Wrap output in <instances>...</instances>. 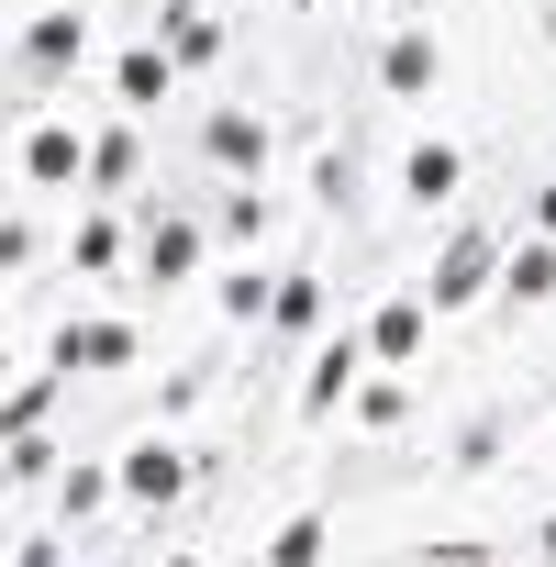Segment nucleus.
<instances>
[{"instance_id": "9d476101", "label": "nucleus", "mask_w": 556, "mask_h": 567, "mask_svg": "<svg viewBox=\"0 0 556 567\" xmlns=\"http://www.w3.org/2000/svg\"><path fill=\"white\" fill-rule=\"evenodd\" d=\"M79 56H90V34H79V12H45V23L23 34V68H34V79H68Z\"/></svg>"}, {"instance_id": "5701e85b", "label": "nucleus", "mask_w": 556, "mask_h": 567, "mask_svg": "<svg viewBox=\"0 0 556 567\" xmlns=\"http://www.w3.org/2000/svg\"><path fill=\"white\" fill-rule=\"evenodd\" d=\"M112 489H123V478H112V467H68V512H101V501H112Z\"/></svg>"}, {"instance_id": "a211bd4d", "label": "nucleus", "mask_w": 556, "mask_h": 567, "mask_svg": "<svg viewBox=\"0 0 556 567\" xmlns=\"http://www.w3.org/2000/svg\"><path fill=\"white\" fill-rule=\"evenodd\" d=\"M267 567H323V512H290L267 534Z\"/></svg>"}, {"instance_id": "ddd939ff", "label": "nucleus", "mask_w": 556, "mask_h": 567, "mask_svg": "<svg viewBox=\"0 0 556 567\" xmlns=\"http://www.w3.org/2000/svg\"><path fill=\"white\" fill-rule=\"evenodd\" d=\"M456 178H467L456 145H412V156H401V189H412V200H456Z\"/></svg>"}, {"instance_id": "393cba45", "label": "nucleus", "mask_w": 556, "mask_h": 567, "mask_svg": "<svg viewBox=\"0 0 556 567\" xmlns=\"http://www.w3.org/2000/svg\"><path fill=\"white\" fill-rule=\"evenodd\" d=\"M534 234H556V178H545V189H534Z\"/></svg>"}, {"instance_id": "423d86ee", "label": "nucleus", "mask_w": 556, "mask_h": 567, "mask_svg": "<svg viewBox=\"0 0 556 567\" xmlns=\"http://www.w3.org/2000/svg\"><path fill=\"white\" fill-rule=\"evenodd\" d=\"M134 178H145V134H134V123H112V134H90V189H101V212H112V200H123Z\"/></svg>"}, {"instance_id": "6ab92c4d", "label": "nucleus", "mask_w": 556, "mask_h": 567, "mask_svg": "<svg viewBox=\"0 0 556 567\" xmlns=\"http://www.w3.org/2000/svg\"><path fill=\"white\" fill-rule=\"evenodd\" d=\"M123 234H134L123 212H90V223L68 234V256H79V267H123Z\"/></svg>"}, {"instance_id": "2eb2a0df", "label": "nucleus", "mask_w": 556, "mask_h": 567, "mask_svg": "<svg viewBox=\"0 0 556 567\" xmlns=\"http://www.w3.org/2000/svg\"><path fill=\"white\" fill-rule=\"evenodd\" d=\"M501 290H512V301H545V290H556V234H534V245L501 256Z\"/></svg>"}, {"instance_id": "dca6fc26", "label": "nucleus", "mask_w": 556, "mask_h": 567, "mask_svg": "<svg viewBox=\"0 0 556 567\" xmlns=\"http://www.w3.org/2000/svg\"><path fill=\"white\" fill-rule=\"evenodd\" d=\"M156 45H167L178 68H212V56H223V34H212V23L189 12V0H167V23H156Z\"/></svg>"}, {"instance_id": "7ed1b4c3", "label": "nucleus", "mask_w": 556, "mask_h": 567, "mask_svg": "<svg viewBox=\"0 0 556 567\" xmlns=\"http://www.w3.org/2000/svg\"><path fill=\"white\" fill-rule=\"evenodd\" d=\"M423 334H434V301H412V290H401V301H379V312H368V357H379V368H390V379H401V368H412V357H423Z\"/></svg>"}, {"instance_id": "1a4fd4ad", "label": "nucleus", "mask_w": 556, "mask_h": 567, "mask_svg": "<svg viewBox=\"0 0 556 567\" xmlns=\"http://www.w3.org/2000/svg\"><path fill=\"white\" fill-rule=\"evenodd\" d=\"M167 79H178V56H167V45H123V56H112L123 112H156V101H167Z\"/></svg>"}, {"instance_id": "f03ea898", "label": "nucleus", "mask_w": 556, "mask_h": 567, "mask_svg": "<svg viewBox=\"0 0 556 567\" xmlns=\"http://www.w3.org/2000/svg\"><path fill=\"white\" fill-rule=\"evenodd\" d=\"M200 256H212V234H200V223H178V212H167V223H145V245H134V267L156 278V290L200 278Z\"/></svg>"}, {"instance_id": "f257e3e1", "label": "nucleus", "mask_w": 556, "mask_h": 567, "mask_svg": "<svg viewBox=\"0 0 556 567\" xmlns=\"http://www.w3.org/2000/svg\"><path fill=\"white\" fill-rule=\"evenodd\" d=\"M490 278H501V234H456V245H445V267H434V312H467Z\"/></svg>"}, {"instance_id": "412c9836", "label": "nucleus", "mask_w": 556, "mask_h": 567, "mask_svg": "<svg viewBox=\"0 0 556 567\" xmlns=\"http://www.w3.org/2000/svg\"><path fill=\"white\" fill-rule=\"evenodd\" d=\"M357 423H368V434H401V423H412V390H401V379H368V390H357Z\"/></svg>"}, {"instance_id": "a878e982", "label": "nucleus", "mask_w": 556, "mask_h": 567, "mask_svg": "<svg viewBox=\"0 0 556 567\" xmlns=\"http://www.w3.org/2000/svg\"><path fill=\"white\" fill-rule=\"evenodd\" d=\"M0 368H12V357H0Z\"/></svg>"}, {"instance_id": "6e6552de", "label": "nucleus", "mask_w": 556, "mask_h": 567, "mask_svg": "<svg viewBox=\"0 0 556 567\" xmlns=\"http://www.w3.org/2000/svg\"><path fill=\"white\" fill-rule=\"evenodd\" d=\"M112 478H123V501H156V512H167V501L189 489V456H178V445H134Z\"/></svg>"}, {"instance_id": "f8f14e48", "label": "nucleus", "mask_w": 556, "mask_h": 567, "mask_svg": "<svg viewBox=\"0 0 556 567\" xmlns=\"http://www.w3.org/2000/svg\"><path fill=\"white\" fill-rule=\"evenodd\" d=\"M379 90H401V101L434 90V34H390V45H379Z\"/></svg>"}, {"instance_id": "20e7f679", "label": "nucleus", "mask_w": 556, "mask_h": 567, "mask_svg": "<svg viewBox=\"0 0 556 567\" xmlns=\"http://www.w3.org/2000/svg\"><path fill=\"white\" fill-rule=\"evenodd\" d=\"M200 156H212L223 178H256V167H267V123H256V112H212V123H200Z\"/></svg>"}, {"instance_id": "b1692460", "label": "nucleus", "mask_w": 556, "mask_h": 567, "mask_svg": "<svg viewBox=\"0 0 556 567\" xmlns=\"http://www.w3.org/2000/svg\"><path fill=\"white\" fill-rule=\"evenodd\" d=\"M34 245H45V223H0V267H23Z\"/></svg>"}, {"instance_id": "f3484780", "label": "nucleus", "mask_w": 556, "mask_h": 567, "mask_svg": "<svg viewBox=\"0 0 556 567\" xmlns=\"http://www.w3.org/2000/svg\"><path fill=\"white\" fill-rule=\"evenodd\" d=\"M45 412H56V379H23L12 401H0V445H23V434H45Z\"/></svg>"}, {"instance_id": "aec40b11", "label": "nucleus", "mask_w": 556, "mask_h": 567, "mask_svg": "<svg viewBox=\"0 0 556 567\" xmlns=\"http://www.w3.org/2000/svg\"><path fill=\"white\" fill-rule=\"evenodd\" d=\"M267 301H278V278H256V267H223V323H267Z\"/></svg>"}, {"instance_id": "39448f33", "label": "nucleus", "mask_w": 556, "mask_h": 567, "mask_svg": "<svg viewBox=\"0 0 556 567\" xmlns=\"http://www.w3.org/2000/svg\"><path fill=\"white\" fill-rule=\"evenodd\" d=\"M79 167H90V134H79V123H34V134H23V178H34V189H68Z\"/></svg>"}, {"instance_id": "4468645a", "label": "nucleus", "mask_w": 556, "mask_h": 567, "mask_svg": "<svg viewBox=\"0 0 556 567\" xmlns=\"http://www.w3.org/2000/svg\"><path fill=\"white\" fill-rule=\"evenodd\" d=\"M312 323H323V278L290 267V278H278V301H267V334H312Z\"/></svg>"}, {"instance_id": "9b49d317", "label": "nucleus", "mask_w": 556, "mask_h": 567, "mask_svg": "<svg viewBox=\"0 0 556 567\" xmlns=\"http://www.w3.org/2000/svg\"><path fill=\"white\" fill-rule=\"evenodd\" d=\"M134 357V323H68L56 334V368H123Z\"/></svg>"}, {"instance_id": "4be33fe9", "label": "nucleus", "mask_w": 556, "mask_h": 567, "mask_svg": "<svg viewBox=\"0 0 556 567\" xmlns=\"http://www.w3.org/2000/svg\"><path fill=\"white\" fill-rule=\"evenodd\" d=\"M267 234V200L256 189H223V245H256Z\"/></svg>"}, {"instance_id": "0eeeda50", "label": "nucleus", "mask_w": 556, "mask_h": 567, "mask_svg": "<svg viewBox=\"0 0 556 567\" xmlns=\"http://www.w3.org/2000/svg\"><path fill=\"white\" fill-rule=\"evenodd\" d=\"M357 368H368V334H323V346H312V379H301V412H334Z\"/></svg>"}]
</instances>
